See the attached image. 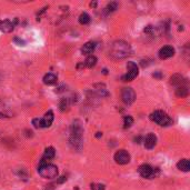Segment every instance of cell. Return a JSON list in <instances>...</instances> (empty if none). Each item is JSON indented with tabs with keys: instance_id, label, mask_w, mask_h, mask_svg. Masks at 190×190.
Returning a JSON list of instances; mask_svg holds the SVG:
<instances>
[{
	"instance_id": "cell-1",
	"label": "cell",
	"mask_w": 190,
	"mask_h": 190,
	"mask_svg": "<svg viewBox=\"0 0 190 190\" xmlns=\"http://www.w3.org/2000/svg\"><path fill=\"white\" fill-rule=\"evenodd\" d=\"M82 133L83 128L80 120H75L70 128V145L76 150H80L82 148Z\"/></svg>"
},
{
	"instance_id": "cell-2",
	"label": "cell",
	"mask_w": 190,
	"mask_h": 190,
	"mask_svg": "<svg viewBox=\"0 0 190 190\" xmlns=\"http://www.w3.org/2000/svg\"><path fill=\"white\" fill-rule=\"evenodd\" d=\"M131 52V47L128 42H126L124 40H118L111 45L109 54L115 59H124L128 57Z\"/></svg>"
},
{
	"instance_id": "cell-3",
	"label": "cell",
	"mask_w": 190,
	"mask_h": 190,
	"mask_svg": "<svg viewBox=\"0 0 190 190\" xmlns=\"http://www.w3.org/2000/svg\"><path fill=\"white\" fill-rule=\"evenodd\" d=\"M38 172L45 179H54L58 177V168L52 163H39Z\"/></svg>"
},
{
	"instance_id": "cell-4",
	"label": "cell",
	"mask_w": 190,
	"mask_h": 190,
	"mask_svg": "<svg viewBox=\"0 0 190 190\" xmlns=\"http://www.w3.org/2000/svg\"><path fill=\"white\" fill-rule=\"evenodd\" d=\"M149 117H150V120L160 124V126H162V127H167V126L172 124V120L170 119V117L168 116L166 113H163L162 110H156Z\"/></svg>"
},
{
	"instance_id": "cell-5",
	"label": "cell",
	"mask_w": 190,
	"mask_h": 190,
	"mask_svg": "<svg viewBox=\"0 0 190 190\" xmlns=\"http://www.w3.org/2000/svg\"><path fill=\"white\" fill-rule=\"evenodd\" d=\"M127 70H128V72L121 77V80H122V81H131V80H133V79L138 76V74H139L138 66H137L133 61H129L128 63H127Z\"/></svg>"
},
{
	"instance_id": "cell-6",
	"label": "cell",
	"mask_w": 190,
	"mask_h": 190,
	"mask_svg": "<svg viewBox=\"0 0 190 190\" xmlns=\"http://www.w3.org/2000/svg\"><path fill=\"white\" fill-rule=\"evenodd\" d=\"M121 99L124 101L126 105H131L132 102L136 99V93L133 91L132 88H124L122 91H121Z\"/></svg>"
},
{
	"instance_id": "cell-7",
	"label": "cell",
	"mask_w": 190,
	"mask_h": 190,
	"mask_svg": "<svg viewBox=\"0 0 190 190\" xmlns=\"http://www.w3.org/2000/svg\"><path fill=\"white\" fill-rule=\"evenodd\" d=\"M113 159L118 165H127L130 161V155L126 150H118L113 156Z\"/></svg>"
},
{
	"instance_id": "cell-8",
	"label": "cell",
	"mask_w": 190,
	"mask_h": 190,
	"mask_svg": "<svg viewBox=\"0 0 190 190\" xmlns=\"http://www.w3.org/2000/svg\"><path fill=\"white\" fill-rule=\"evenodd\" d=\"M138 171H139L140 176H141L142 178L151 179L156 176L155 169H153L151 166H149V165H141L139 167V169H138Z\"/></svg>"
},
{
	"instance_id": "cell-9",
	"label": "cell",
	"mask_w": 190,
	"mask_h": 190,
	"mask_svg": "<svg viewBox=\"0 0 190 190\" xmlns=\"http://www.w3.org/2000/svg\"><path fill=\"white\" fill-rule=\"evenodd\" d=\"M175 54V49L171 46H165L159 50V58L160 59H168L171 58Z\"/></svg>"
},
{
	"instance_id": "cell-10",
	"label": "cell",
	"mask_w": 190,
	"mask_h": 190,
	"mask_svg": "<svg viewBox=\"0 0 190 190\" xmlns=\"http://www.w3.org/2000/svg\"><path fill=\"white\" fill-rule=\"evenodd\" d=\"M54 155H56V150H54V147H48L45 150V153H43L42 159L40 160L39 163H49L48 161L54 158Z\"/></svg>"
},
{
	"instance_id": "cell-11",
	"label": "cell",
	"mask_w": 190,
	"mask_h": 190,
	"mask_svg": "<svg viewBox=\"0 0 190 190\" xmlns=\"http://www.w3.org/2000/svg\"><path fill=\"white\" fill-rule=\"evenodd\" d=\"M15 28V23L10 20H0V31L2 32H11Z\"/></svg>"
},
{
	"instance_id": "cell-12",
	"label": "cell",
	"mask_w": 190,
	"mask_h": 190,
	"mask_svg": "<svg viewBox=\"0 0 190 190\" xmlns=\"http://www.w3.org/2000/svg\"><path fill=\"white\" fill-rule=\"evenodd\" d=\"M145 147L147 149H152L157 144V137L155 133H148L147 137L145 138Z\"/></svg>"
},
{
	"instance_id": "cell-13",
	"label": "cell",
	"mask_w": 190,
	"mask_h": 190,
	"mask_svg": "<svg viewBox=\"0 0 190 190\" xmlns=\"http://www.w3.org/2000/svg\"><path fill=\"white\" fill-rule=\"evenodd\" d=\"M54 121V113L49 110L48 113H45L43 118L41 119V124H42V128H47V127H50L51 124Z\"/></svg>"
},
{
	"instance_id": "cell-14",
	"label": "cell",
	"mask_w": 190,
	"mask_h": 190,
	"mask_svg": "<svg viewBox=\"0 0 190 190\" xmlns=\"http://www.w3.org/2000/svg\"><path fill=\"white\" fill-rule=\"evenodd\" d=\"M93 91L97 93L99 97H105V96H108V91H107V88L104 83H97V85L93 86Z\"/></svg>"
},
{
	"instance_id": "cell-15",
	"label": "cell",
	"mask_w": 190,
	"mask_h": 190,
	"mask_svg": "<svg viewBox=\"0 0 190 190\" xmlns=\"http://www.w3.org/2000/svg\"><path fill=\"white\" fill-rule=\"evenodd\" d=\"M74 102H76V100H74L72 99V97H68V98H63V99H61V101H60V110L61 111H66V110H68L69 109V107Z\"/></svg>"
},
{
	"instance_id": "cell-16",
	"label": "cell",
	"mask_w": 190,
	"mask_h": 190,
	"mask_svg": "<svg viewBox=\"0 0 190 190\" xmlns=\"http://www.w3.org/2000/svg\"><path fill=\"white\" fill-rule=\"evenodd\" d=\"M96 48V43L92 42V41H89V42H86L81 48V52L83 54H92L93 50Z\"/></svg>"
},
{
	"instance_id": "cell-17",
	"label": "cell",
	"mask_w": 190,
	"mask_h": 190,
	"mask_svg": "<svg viewBox=\"0 0 190 190\" xmlns=\"http://www.w3.org/2000/svg\"><path fill=\"white\" fill-rule=\"evenodd\" d=\"M177 168L179 170L183 171V172H188L190 170V162L188 159H181L177 163Z\"/></svg>"
},
{
	"instance_id": "cell-18",
	"label": "cell",
	"mask_w": 190,
	"mask_h": 190,
	"mask_svg": "<svg viewBox=\"0 0 190 190\" xmlns=\"http://www.w3.org/2000/svg\"><path fill=\"white\" fill-rule=\"evenodd\" d=\"M57 82V76L54 74H47L45 77H43V83L48 86L54 85Z\"/></svg>"
},
{
	"instance_id": "cell-19",
	"label": "cell",
	"mask_w": 190,
	"mask_h": 190,
	"mask_svg": "<svg viewBox=\"0 0 190 190\" xmlns=\"http://www.w3.org/2000/svg\"><path fill=\"white\" fill-rule=\"evenodd\" d=\"M97 65V58L95 57V56H89L88 58L86 59L85 61V66L87 67V68H93V67Z\"/></svg>"
},
{
	"instance_id": "cell-20",
	"label": "cell",
	"mask_w": 190,
	"mask_h": 190,
	"mask_svg": "<svg viewBox=\"0 0 190 190\" xmlns=\"http://www.w3.org/2000/svg\"><path fill=\"white\" fill-rule=\"evenodd\" d=\"M187 93H188V89H187V87H185V86H180V87H178L177 88V90H176V95L178 96V97H186Z\"/></svg>"
},
{
	"instance_id": "cell-21",
	"label": "cell",
	"mask_w": 190,
	"mask_h": 190,
	"mask_svg": "<svg viewBox=\"0 0 190 190\" xmlns=\"http://www.w3.org/2000/svg\"><path fill=\"white\" fill-rule=\"evenodd\" d=\"M90 21V16L87 12H82L81 15L79 16V22L81 25H87Z\"/></svg>"
},
{
	"instance_id": "cell-22",
	"label": "cell",
	"mask_w": 190,
	"mask_h": 190,
	"mask_svg": "<svg viewBox=\"0 0 190 190\" xmlns=\"http://www.w3.org/2000/svg\"><path fill=\"white\" fill-rule=\"evenodd\" d=\"M133 124V119H132V117L130 116H126L124 118V128H129V127H131V124Z\"/></svg>"
},
{
	"instance_id": "cell-23",
	"label": "cell",
	"mask_w": 190,
	"mask_h": 190,
	"mask_svg": "<svg viewBox=\"0 0 190 190\" xmlns=\"http://www.w3.org/2000/svg\"><path fill=\"white\" fill-rule=\"evenodd\" d=\"M117 8H118V4L117 2H110V4L106 7V11L108 12H113V11H116L117 10Z\"/></svg>"
},
{
	"instance_id": "cell-24",
	"label": "cell",
	"mask_w": 190,
	"mask_h": 190,
	"mask_svg": "<svg viewBox=\"0 0 190 190\" xmlns=\"http://www.w3.org/2000/svg\"><path fill=\"white\" fill-rule=\"evenodd\" d=\"M32 124H34V127L35 128H42V124H41V119H39V118H35L34 120H32Z\"/></svg>"
},
{
	"instance_id": "cell-25",
	"label": "cell",
	"mask_w": 190,
	"mask_h": 190,
	"mask_svg": "<svg viewBox=\"0 0 190 190\" xmlns=\"http://www.w3.org/2000/svg\"><path fill=\"white\" fill-rule=\"evenodd\" d=\"M91 190H105V186L101 185V183H92Z\"/></svg>"
},
{
	"instance_id": "cell-26",
	"label": "cell",
	"mask_w": 190,
	"mask_h": 190,
	"mask_svg": "<svg viewBox=\"0 0 190 190\" xmlns=\"http://www.w3.org/2000/svg\"><path fill=\"white\" fill-rule=\"evenodd\" d=\"M15 42L18 43V46H25V41H23V40H20L19 38H15Z\"/></svg>"
},
{
	"instance_id": "cell-27",
	"label": "cell",
	"mask_w": 190,
	"mask_h": 190,
	"mask_svg": "<svg viewBox=\"0 0 190 190\" xmlns=\"http://www.w3.org/2000/svg\"><path fill=\"white\" fill-rule=\"evenodd\" d=\"M0 118H8V116H6V115H2V113H0Z\"/></svg>"
}]
</instances>
